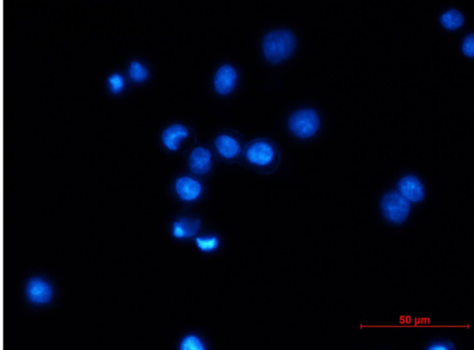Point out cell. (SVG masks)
Returning a JSON list of instances; mask_svg holds the SVG:
<instances>
[{
    "instance_id": "2",
    "label": "cell",
    "mask_w": 474,
    "mask_h": 350,
    "mask_svg": "<svg viewBox=\"0 0 474 350\" xmlns=\"http://www.w3.org/2000/svg\"><path fill=\"white\" fill-rule=\"evenodd\" d=\"M382 214L393 225H402L406 222L410 213L409 200L398 191H389L381 202Z\"/></svg>"
},
{
    "instance_id": "15",
    "label": "cell",
    "mask_w": 474,
    "mask_h": 350,
    "mask_svg": "<svg viewBox=\"0 0 474 350\" xmlns=\"http://www.w3.org/2000/svg\"><path fill=\"white\" fill-rule=\"evenodd\" d=\"M205 349L202 340L195 335H188L183 338L180 345V349L182 350H204Z\"/></svg>"
},
{
    "instance_id": "3",
    "label": "cell",
    "mask_w": 474,
    "mask_h": 350,
    "mask_svg": "<svg viewBox=\"0 0 474 350\" xmlns=\"http://www.w3.org/2000/svg\"><path fill=\"white\" fill-rule=\"evenodd\" d=\"M289 128L295 136L307 139L317 133L320 128V119L313 109H300L290 117Z\"/></svg>"
},
{
    "instance_id": "6",
    "label": "cell",
    "mask_w": 474,
    "mask_h": 350,
    "mask_svg": "<svg viewBox=\"0 0 474 350\" xmlns=\"http://www.w3.org/2000/svg\"><path fill=\"white\" fill-rule=\"evenodd\" d=\"M398 192L409 202L419 203L424 200V187L421 180L413 175H407L398 182Z\"/></svg>"
},
{
    "instance_id": "9",
    "label": "cell",
    "mask_w": 474,
    "mask_h": 350,
    "mask_svg": "<svg viewBox=\"0 0 474 350\" xmlns=\"http://www.w3.org/2000/svg\"><path fill=\"white\" fill-rule=\"evenodd\" d=\"M177 194L179 195L181 200L186 202H192L197 200L202 191V186L200 183L189 177H180L177 180L175 184Z\"/></svg>"
},
{
    "instance_id": "17",
    "label": "cell",
    "mask_w": 474,
    "mask_h": 350,
    "mask_svg": "<svg viewBox=\"0 0 474 350\" xmlns=\"http://www.w3.org/2000/svg\"><path fill=\"white\" fill-rule=\"evenodd\" d=\"M112 93L118 94L123 91V86H125V81L120 74H113L109 78Z\"/></svg>"
},
{
    "instance_id": "19",
    "label": "cell",
    "mask_w": 474,
    "mask_h": 350,
    "mask_svg": "<svg viewBox=\"0 0 474 350\" xmlns=\"http://www.w3.org/2000/svg\"><path fill=\"white\" fill-rule=\"evenodd\" d=\"M462 50L466 56L469 57H473L474 53V37L473 34H470L466 38H465L463 42V45H462Z\"/></svg>"
},
{
    "instance_id": "18",
    "label": "cell",
    "mask_w": 474,
    "mask_h": 350,
    "mask_svg": "<svg viewBox=\"0 0 474 350\" xmlns=\"http://www.w3.org/2000/svg\"><path fill=\"white\" fill-rule=\"evenodd\" d=\"M428 350H454L456 349L455 345L450 341L438 340L435 342L429 344L426 347Z\"/></svg>"
},
{
    "instance_id": "8",
    "label": "cell",
    "mask_w": 474,
    "mask_h": 350,
    "mask_svg": "<svg viewBox=\"0 0 474 350\" xmlns=\"http://www.w3.org/2000/svg\"><path fill=\"white\" fill-rule=\"evenodd\" d=\"M189 166L195 175L208 173L211 168V152L203 147L195 148L189 159Z\"/></svg>"
},
{
    "instance_id": "13",
    "label": "cell",
    "mask_w": 474,
    "mask_h": 350,
    "mask_svg": "<svg viewBox=\"0 0 474 350\" xmlns=\"http://www.w3.org/2000/svg\"><path fill=\"white\" fill-rule=\"evenodd\" d=\"M440 22L448 30H456L464 24V17L459 10H450L441 16Z\"/></svg>"
},
{
    "instance_id": "14",
    "label": "cell",
    "mask_w": 474,
    "mask_h": 350,
    "mask_svg": "<svg viewBox=\"0 0 474 350\" xmlns=\"http://www.w3.org/2000/svg\"><path fill=\"white\" fill-rule=\"evenodd\" d=\"M195 244L200 251L204 252H211L217 249L220 245V240L217 237L197 238Z\"/></svg>"
},
{
    "instance_id": "16",
    "label": "cell",
    "mask_w": 474,
    "mask_h": 350,
    "mask_svg": "<svg viewBox=\"0 0 474 350\" xmlns=\"http://www.w3.org/2000/svg\"><path fill=\"white\" fill-rule=\"evenodd\" d=\"M129 73H130L132 80L137 82L145 81L148 75V70L143 67L139 62L136 61L132 62Z\"/></svg>"
},
{
    "instance_id": "7",
    "label": "cell",
    "mask_w": 474,
    "mask_h": 350,
    "mask_svg": "<svg viewBox=\"0 0 474 350\" xmlns=\"http://www.w3.org/2000/svg\"><path fill=\"white\" fill-rule=\"evenodd\" d=\"M237 71L230 65H224L219 68L215 76V88L220 94L231 93L237 83Z\"/></svg>"
},
{
    "instance_id": "10",
    "label": "cell",
    "mask_w": 474,
    "mask_h": 350,
    "mask_svg": "<svg viewBox=\"0 0 474 350\" xmlns=\"http://www.w3.org/2000/svg\"><path fill=\"white\" fill-rule=\"evenodd\" d=\"M201 221L200 219H190V218H182L176 221L172 226V235L176 239H188L194 237L200 231Z\"/></svg>"
},
{
    "instance_id": "5",
    "label": "cell",
    "mask_w": 474,
    "mask_h": 350,
    "mask_svg": "<svg viewBox=\"0 0 474 350\" xmlns=\"http://www.w3.org/2000/svg\"><path fill=\"white\" fill-rule=\"evenodd\" d=\"M246 156L249 163L260 168H265L274 163L275 149L266 140H258L249 146Z\"/></svg>"
},
{
    "instance_id": "4",
    "label": "cell",
    "mask_w": 474,
    "mask_h": 350,
    "mask_svg": "<svg viewBox=\"0 0 474 350\" xmlns=\"http://www.w3.org/2000/svg\"><path fill=\"white\" fill-rule=\"evenodd\" d=\"M25 294L32 305L47 306L53 300L54 288L50 281L44 277H34L25 284Z\"/></svg>"
},
{
    "instance_id": "12",
    "label": "cell",
    "mask_w": 474,
    "mask_h": 350,
    "mask_svg": "<svg viewBox=\"0 0 474 350\" xmlns=\"http://www.w3.org/2000/svg\"><path fill=\"white\" fill-rule=\"evenodd\" d=\"M217 151L224 159H232L240 152V145L234 138L222 135L215 140Z\"/></svg>"
},
{
    "instance_id": "1",
    "label": "cell",
    "mask_w": 474,
    "mask_h": 350,
    "mask_svg": "<svg viewBox=\"0 0 474 350\" xmlns=\"http://www.w3.org/2000/svg\"><path fill=\"white\" fill-rule=\"evenodd\" d=\"M295 48V36L290 31H274L264 37L263 52L270 62L279 63L288 59Z\"/></svg>"
},
{
    "instance_id": "11",
    "label": "cell",
    "mask_w": 474,
    "mask_h": 350,
    "mask_svg": "<svg viewBox=\"0 0 474 350\" xmlns=\"http://www.w3.org/2000/svg\"><path fill=\"white\" fill-rule=\"evenodd\" d=\"M188 136V131L185 126L174 124L166 129L162 134L163 143L166 147L172 151H176L179 148L181 142Z\"/></svg>"
}]
</instances>
